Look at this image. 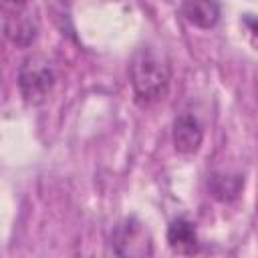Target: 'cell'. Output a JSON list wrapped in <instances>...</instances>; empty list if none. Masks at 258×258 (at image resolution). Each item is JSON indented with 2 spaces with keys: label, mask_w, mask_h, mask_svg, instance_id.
I'll return each mask as SVG.
<instances>
[{
  "label": "cell",
  "mask_w": 258,
  "mask_h": 258,
  "mask_svg": "<svg viewBox=\"0 0 258 258\" xmlns=\"http://www.w3.org/2000/svg\"><path fill=\"white\" fill-rule=\"evenodd\" d=\"M111 248L117 256H129V258H143L153 252L145 228L133 218L123 220L115 226L111 236Z\"/></svg>",
  "instance_id": "3"
},
{
  "label": "cell",
  "mask_w": 258,
  "mask_h": 258,
  "mask_svg": "<svg viewBox=\"0 0 258 258\" xmlns=\"http://www.w3.org/2000/svg\"><path fill=\"white\" fill-rule=\"evenodd\" d=\"M169 62L151 46H143L131 60V87L139 103H153L165 95L169 85Z\"/></svg>",
  "instance_id": "1"
},
{
  "label": "cell",
  "mask_w": 258,
  "mask_h": 258,
  "mask_svg": "<svg viewBox=\"0 0 258 258\" xmlns=\"http://www.w3.org/2000/svg\"><path fill=\"white\" fill-rule=\"evenodd\" d=\"M4 4H8V6H12V8H24V4H26V0H4Z\"/></svg>",
  "instance_id": "10"
},
{
  "label": "cell",
  "mask_w": 258,
  "mask_h": 258,
  "mask_svg": "<svg viewBox=\"0 0 258 258\" xmlns=\"http://www.w3.org/2000/svg\"><path fill=\"white\" fill-rule=\"evenodd\" d=\"M171 137H173V145L179 153H196L202 145L204 129L194 115L183 113L173 121Z\"/></svg>",
  "instance_id": "5"
},
{
  "label": "cell",
  "mask_w": 258,
  "mask_h": 258,
  "mask_svg": "<svg viewBox=\"0 0 258 258\" xmlns=\"http://www.w3.org/2000/svg\"><path fill=\"white\" fill-rule=\"evenodd\" d=\"M244 26H246V30H248V36H250L252 46L258 48V18L246 14V16H244Z\"/></svg>",
  "instance_id": "9"
},
{
  "label": "cell",
  "mask_w": 258,
  "mask_h": 258,
  "mask_svg": "<svg viewBox=\"0 0 258 258\" xmlns=\"http://www.w3.org/2000/svg\"><path fill=\"white\" fill-rule=\"evenodd\" d=\"M4 34L12 44L26 48L34 42V38L38 34V22L24 8H14L4 18Z\"/></svg>",
  "instance_id": "4"
},
{
  "label": "cell",
  "mask_w": 258,
  "mask_h": 258,
  "mask_svg": "<svg viewBox=\"0 0 258 258\" xmlns=\"http://www.w3.org/2000/svg\"><path fill=\"white\" fill-rule=\"evenodd\" d=\"M210 194L220 202H232L242 194L244 187V175L230 173V171H216L208 179Z\"/></svg>",
  "instance_id": "8"
},
{
  "label": "cell",
  "mask_w": 258,
  "mask_h": 258,
  "mask_svg": "<svg viewBox=\"0 0 258 258\" xmlns=\"http://www.w3.org/2000/svg\"><path fill=\"white\" fill-rule=\"evenodd\" d=\"M167 242H169L171 250H175L179 254H194V252H198V246H200L196 226L185 218H175L169 224Z\"/></svg>",
  "instance_id": "7"
},
{
  "label": "cell",
  "mask_w": 258,
  "mask_h": 258,
  "mask_svg": "<svg viewBox=\"0 0 258 258\" xmlns=\"http://www.w3.org/2000/svg\"><path fill=\"white\" fill-rule=\"evenodd\" d=\"M181 12L185 20L198 28H212L220 20V2L218 0H181Z\"/></svg>",
  "instance_id": "6"
},
{
  "label": "cell",
  "mask_w": 258,
  "mask_h": 258,
  "mask_svg": "<svg viewBox=\"0 0 258 258\" xmlns=\"http://www.w3.org/2000/svg\"><path fill=\"white\" fill-rule=\"evenodd\" d=\"M56 81L52 60L44 54H30L18 69V89L28 105H42Z\"/></svg>",
  "instance_id": "2"
}]
</instances>
